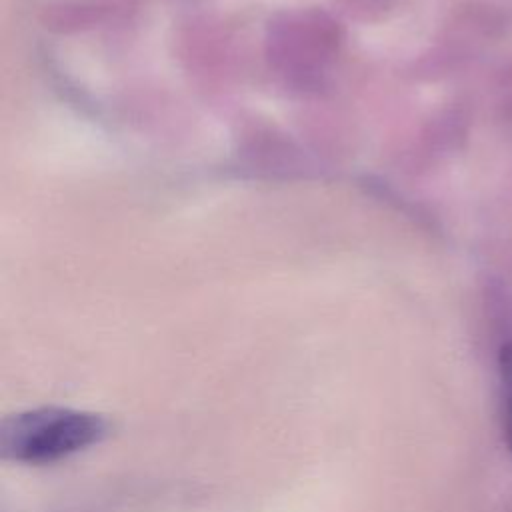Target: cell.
Returning a JSON list of instances; mask_svg holds the SVG:
<instances>
[{
    "mask_svg": "<svg viewBox=\"0 0 512 512\" xmlns=\"http://www.w3.org/2000/svg\"><path fill=\"white\" fill-rule=\"evenodd\" d=\"M498 388H500L502 432H504L506 446L512 452V342L502 346L498 354Z\"/></svg>",
    "mask_w": 512,
    "mask_h": 512,
    "instance_id": "7a4b0ae2",
    "label": "cell"
},
{
    "mask_svg": "<svg viewBox=\"0 0 512 512\" xmlns=\"http://www.w3.org/2000/svg\"><path fill=\"white\" fill-rule=\"evenodd\" d=\"M108 434L110 420L98 412L70 406H38L2 420L0 454L10 462L46 466L98 446Z\"/></svg>",
    "mask_w": 512,
    "mask_h": 512,
    "instance_id": "6da1fadb",
    "label": "cell"
}]
</instances>
